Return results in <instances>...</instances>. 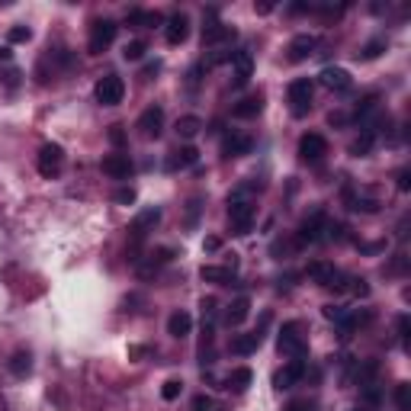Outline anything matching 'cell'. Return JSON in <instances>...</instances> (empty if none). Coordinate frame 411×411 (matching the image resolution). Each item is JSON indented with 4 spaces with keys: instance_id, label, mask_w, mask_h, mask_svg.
I'll list each match as a JSON object with an SVG mask.
<instances>
[{
    "instance_id": "2",
    "label": "cell",
    "mask_w": 411,
    "mask_h": 411,
    "mask_svg": "<svg viewBox=\"0 0 411 411\" xmlns=\"http://www.w3.org/2000/svg\"><path fill=\"white\" fill-rule=\"evenodd\" d=\"M277 347L283 357H289V360H302L308 350L306 337H302V328L299 321H286L283 328H279V337H277Z\"/></svg>"
},
{
    "instance_id": "18",
    "label": "cell",
    "mask_w": 411,
    "mask_h": 411,
    "mask_svg": "<svg viewBox=\"0 0 411 411\" xmlns=\"http://www.w3.org/2000/svg\"><path fill=\"white\" fill-rule=\"evenodd\" d=\"M254 74V58L248 49L235 52V62H231V77H235V87H244L248 81H251Z\"/></svg>"
},
{
    "instance_id": "36",
    "label": "cell",
    "mask_w": 411,
    "mask_h": 411,
    "mask_svg": "<svg viewBox=\"0 0 411 411\" xmlns=\"http://www.w3.org/2000/svg\"><path fill=\"white\" fill-rule=\"evenodd\" d=\"M373 141H376V135H373V132H363L360 139H357L354 145H350V151H354L357 158H360V154H369V148H373Z\"/></svg>"
},
{
    "instance_id": "46",
    "label": "cell",
    "mask_w": 411,
    "mask_h": 411,
    "mask_svg": "<svg viewBox=\"0 0 411 411\" xmlns=\"http://www.w3.org/2000/svg\"><path fill=\"white\" fill-rule=\"evenodd\" d=\"M408 331H411V321H408V315H402L398 318V335H402V341H408Z\"/></svg>"
},
{
    "instance_id": "25",
    "label": "cell",
    "mask_w": 411,
    "mask_h": 411,
    "mask_svg": "<svg viewBox=\"0 0 411 411\" xmlns=\"http://www.w3.org/2000/svg\"><path fill=\"white\" fill-rule=\"evenodd\" d=\"M251 379H254V373H251V369H248V366L231 369L228 376H225V389H228V392H248Z\"/></svg>"
},
{
    "instance_id": "43",
    "label": "cell",
    "mask_w": 411,
    "mask_h": 411,
    "mask_svg": "<svg viewBox=\"0 0 411 411\" xmlns=\"http://www.w3.org/2000/svg\"><path fill=\"white\" fill-rule=\"evenodd\" d=\"M344 312H347L344 306H325V318H328V321H341Z\"/></svg>"
},
{
    "instance_id": "37",
    "label": "cell",
    "mask_w": 411,
    "mask_h": 411,
    "mask_svg": "<svg viewBox=\"0 0 411 411\" xmlns=\"http://www.w3.org/2000/svg\"><path fill=\"white\" fill-rule=\"evenodd\" d=\"M180 392H183L180 379H168V383H164V389H161V395H164V402H174V398H180Z\"/></svg>"
},
{
    "instance_id": "10",
    "label": "cell",
    "mask_w": 411,
    "mask_h": 411,
    "mask_svg": "<svg viewBox=\"0 0 411 411\" xmlns=\"http://www.w3.org/2000/svg\"><path fill=\"white\" fill-rule=\"evenodd\" d=\"M161 222V209L158 206H148V209H141L139 216H135L132 228H129V235H132V248H139L141 241H145L148 231H154V225Z\"/></svg>"
},
{
    "instance_id": "22",
    "label": "cell",
    "mask_w": 411,
    "mask_h": 411,
    "mask_svg": "<svg viewBox=\"0 0 411 411\" xmlns=\"http://www.w3.org/2000/svg\"><path fill=\"white\" fill-rule=\"evenodd\" d=\"M199 277H202V283H216V286L235 283V270H231V267H202Z\"/></svg>"
},
{
    "instance_id": "35",
    "label": "cell",
    "mask_w": 411,
    "mask_h": 411,
    "mask_svg": "<svg viewBox=\"0 0 411 411\" xmlns=\"http://www.w3.org/2000/svg\"><path fill=\"white\" fill-rule=\"evenodd\" d=\"M199 308H202V325L212 328V321H216V312H219V302L209 296V299H202V302H199Z\"/></svg>"
},
{
    "instance_id": "15",
    "label": "cell",
    "mask_w": 411,
    "mask_h": 411,
    "mask_svg": "<svg viewBox=\"0 0 411 411\" xmlns=\"http://www.w3.org/2000/svg\"><path fill=\"white\" fill-rule=\"evenodd\" d=\"M251 151H254V139H251V135H244V132L225 135V141H222V154H225V158H244V154H251Z\"/></svg>"
},
{
    "instance_id": "13",
    "label": "cell",
    "mask_w": 411,
    "mask_h": 411,
    "mask_svg": "<svg viewBox=\"0 0 411 411\" xmlns=\"http://www.w3.org/2000/svg\"><path fill=\"white\" fill-rule=\"evenodd\" d=\"M321 228H325V216H321V212H312V216L299 225V231H296V244L306 248V244L321 241Z\"/></svg>"
},
{
    "instance_id": "29",
    "label": "cell",
    "mask_w": 411,
    "mask_h": 411,
    "mask_svg": "<svg viewBox=\"0 0 411 411\" xmlns=\"http://www.w3.org/2000/svg\"><path fill=\"white\" fill-rule=\"evenodd\" d=\"M174 129H177V135H180V139H196V135H199V129H202V119L199 116H180Z\"/></svg>"
},
{
    "instance_id": "23",
    "label": "cell",
    "mask_w": 411,
    "mask_h": 411,
    "mask_svg": "<svg viewBox=\"0 0 411 411\" xmlns=\"http://www.w3.org/2000/svg\"><path fill=\"white\" fill-rule=\"evenodd\" d=\"M260 110H264V97L260 93H254V97H244L241 103H235V119H254L260 116Z\"/></svg>"
},
{
    "instance_id": "3",
    "label": "cell",
    "mask_w": 411,
    "mask_h": 411,
    "mask_svg": "<svg viewBox=\"0 0 411 411\" xmlns=\"http://www.w3.org/2000/svg\"><path fill=\"white\" fill-rule=\"evenodd\" d=\"M254 216H257V206L251 199H238V196L228 199V225L235 235H248L254 225Z\"/></svg>"
},
{
    "instance_id": "5",
    "label": "cell",
    "mask_w": 411,
    "mask_h": 411,
    "mask_svg": "<svg viewBox=\"0 0 411 411\" xmlns=\"http://www.w3.org/2000/svg\"><path fill=\"white\" fill-rule=\"evenodd\" d=\"M93 97H97L100 106L122 103V97H126V84H122V77H119V74H103L97 81V87H93Z\"/></svg>"
},
{
    "instance_id": "14",
    "label": "cell",
    "mask_w": 411,
    "mask_h": 411,
    "mask_svg": "<svg viewBox=\"0 0 411 411\" xmlns=\"http://www.w3.org/2000/svg\"><path fill=\"white\" fill-rule=\"evenodd\" d=\"M315 45H318V39H315V35H308V33H302V35H296L293 42L286 45V58H289V62H306L308 55H315Z\"/></svg>"
},
{
    "instance_id": "16",
    "label": "cell",
    "mask_w": 411,
    "mask_h": 411,
    "mask_svg": "<svg viewBox=\"0 0 411 411\" xmlns=\"http://www.w3.org/2000/svg\"><path fill=\"white\" fill-rule=\"evenodd\" d=\"M164 35H168L170 45H183L190 39V16L187 13H174L164 23Z\"/></svg>"
},
{
    "instance_id": "19",
    "label": "cell",
    "mask_w": 411,
    "mask_h": 411,
    "mask_svg": "<svg viewBox=\"0 0 411 411\" xmlns=\"http://www.w3.org/2000/svg\"><path fill=\"white\" fill-rule=\"evenodd\" d=\"M196 161H199V151H196L193 145L174 148V151L168 154V170H187V168H193Z\"/></svg>"
},
{
    "instance_id": "41",
    "label": "cell",
    "mask_w": 411,
    "mask_h": 411,
    "mask_svg": "<svg viewBox=\"0 0 411 411\" xmlns=\"http://www.w3.org/2000/svg\"><path fill=\"white\" fill-rule=\"evenodd\" d=\"M116 202H122V206H132L135 202V190L132 187H122V190H116V196H112Z\"/></svg>"
},
{
    "instance_id": "51",
    "label": "cell",
    "mask_w": 411,
    "mask_h": 411,
    "mask_svg": "<svg viewBox=\"0 0 411 411\" xmlns=\"http://www.w3.org/2000/svg\"><path fill=\"white\" fill-rule=\"evenodd\" d=\"M350 411H366V408H363V405H360V408H350Z\"/></svg>"
},
{
    "instance_id": "1",
    "label": "cell",
    "mask_w": 411,
    "mask_h": 411,
    "mask_svg": "<svg viewBox=\"0 0 411 411\" xmlns=\"http://www.w3.org/2000/svg\"><path fill=\"white\" fill-rule=\"evenodd\" d=\"M306 273L321 286V289H331V293H344V289L350 286L347 273H341L335 264H328V260H312Z\"/></svg>"
},
{
    "instance_id": "17",
    "label": "cell",
    "mask_w": 411,
    "mask_h": 411,
    "mask_svg": "<svg viewBox=\"0 0 411 411\" xmlns=\"http://www.w3.org/2000/svg\"><path fill=\"white\" fill-rule=\"evenodd\" d=\"M100 168H103V174L112 177V180H126V177L132 174V161H129V154H106Z\"/></svg>"
},
{
    "instance_id": "26",
    "label": "cell",
    "mask_w": 411,
    "mask_h": 411,
    "mask_svg": "<svg viewBox=\"0 0 411 411\" xmlns=\"http://www.w3.org/2000/svg\"><path fill=\"white\" fill-rule=\"evenodd\" d=\"M190 331H193V318H190L187 312H174L168 318V335L170 337H187Z\"/></svg>"
},
{
    "instance_id": "33",
    "label": "cell",
    "mask_w": 411,
    "mask_h": 411,
    "mask_svg": "<svg viewBox=\"0 0 411 411\" xmlns=\"http://www.w3.org/2000/svg\"><path fill=\"white\" fill-rule=\"evenodd\" d=\"M376 106H379V97H376V93H369V97H363V100H360V106H357L354 116L360 119V122H366V116H369L373 110H376Z\"/></svg>"
},
{
    "instance_id": "27",
    "label": "cell",
    "mask_w": 411,
    "mask_h": 411,
    "mask_svg": "<svg viewBox=\"0 0 411 411\" xmlns=\"http://www.w3.org/2000/svg\"><path fill=\"white\" fill-rule=\"evenodd\" d=\"M161 13H154V10H129V26H141V29H154L161 26Z\"/></svg>"
},
{
    "instance_id": "11",
    "label": "cell",
    "mask_w": 411,
    "mask_h": 411,
    "mask_svg": "<svg viewBox=\"0 0 411 411\" xmlns=\"http://www.w3.org/2000/svg\"><path fill=\"white\" fill-rule=\"evenodd\" d=\"M139 129L145 139H161V132H164V110L161 106H148L139 116Z\"/></svg>"
},
{
    "instance_id": "47",
    "label": "cell",
    "mask_w": 411,
    "mask_h": 411,
    "mask_svg": "<svg viewBox=\"0 0 411 411\" xmlns=\"http://www.w3.org/2000/svg\"><path fill=\"white\" fill-rule=\"evenodd\" d=\"M286 411H315V405H312V402H293Z\"/></svg>"
},
{
    "instance_id": "39",
    "label": "cell",
    "mask_w": 411,
    "mask_h": 411,
    "mask_svg": "<svg viewBox=\"0 0 411 411\" xmlns=\"http://www.w3.org/2000/svg\"><path fill=\"white\" fill-rule=\"evenodd\" d=\"M7 39H10V42H29V39H33V33H29V26H13L7 33Z\"/></svg>"
},
{
    "instance_id": "32",
    "label": "cell",
    "mask_w": 411,
    "mask_h": 411,
    "mask_svg": "<svg viewBox=\"0 0 411 411\" xmlns=\"http://www.w3.org/2000/svg\"><path fill=\"white\" fill-rule=\"evenodd\" d=\"M145 52H148V45L141 42V39H132V42H126V49H122V58H126V62H141Z\"/></svg>"
},
{
    "instance_id": "42",
    "label": "cell",
    "mask_w": 411,
    "mask_h": 411,
    "mask_svg": "<svg viewBox=\"0 0 411 411\" xmlns=\"http://www.w3.org/2000/svg\"><path fill=\"white\" fill-rule=\"evenodd\" d=\"M193 411H216V402L209 395H196L193 398Z\"/></svg>"
},
{
    "instance_id": "28",
    "label": "cell",
    "mask_w": 411,
    "mask_h": 411,
    "mask_svg": "<svg viewBox=\"0 0 411 411\" xmlns=\"http://www.w3.org/2000/svg\"><path fill=\"white\" fill-rule=\"evenodd\" d=\"M170 260H174V251H170V248H158V251H151V254H148V264L141 267V277H151L158 267L170 264Z\"/></svg>"
},
{
    "instance_id": "44",
    "label": "cell",
    "mask_w": 411,
    "mask_h": 411,
    "mask_svg": "<svg viewBox=\"0 0 411 411\" xmlns=\"http://www.w3.org/2000/svg\"><path fill=\"white\" fill-rule=\"evenodd\" d=\"M398 190H402V193H408V190H411V168L398 170Z\"/></svg>"
},
{
    "instance_id": "45",
    "label": "cell",
    "mask_w": 411,
    "mask_h": 411,
    "mask_svg": "<svg viewBox=\"0 0 411 411\" xmlns=\"http://www.w3.org/2000/svg\"><path fill=\"white\" fill-rule=\"evenodd\" d=\"M110 141H112V145H122V141H126V132H122V126H112L110 129Z\"/></svg>"
},
{
    "instance_id": "4",
    "label": "cell",
    "mask_w": 411,
    "mask_h": 411,
    "mask_svg": "<svg viewBox=\"0 0 411 411\" xmlns=\"http://www.w3.org/2000/svg\"><path fill=\"white\" fill-rule=\"evenodd\" d=\"M286 97H289V110H293V116H308V110H312V97H315V81L312 77H299V81H293Z\"/></svg>"
},
{
    "instance_id": "31",
    "label": "cell",
    "mask_w": 411,
    "mask_h": 411,
    "mask_svg": "<svg viewBox=\"0 0 411 411\" xmlns=\"http://www.w3.org/2000/svg\"><path fill=\"white\" fill-rule=\"evenodd\" d=\"M344 196H347V202H350V209H354V212H366V216H369V212H379V202L369 199V196H357L354 190H347Z\"/></svg>"
},
{
    "instance_id": "50",
    "label": "cell",
    "mask_w": 411,
    "mask_h": 411,
    "mask_svg": "<svg viewBox=\"0 0 411 411\" xmlns=\"http://www.w3.org/2000/svg\"><path fill=\"white\" fill-rule=\"evenodd\" d=\"M0 62H10V49H7V45L0 49Z\"/></svg>"
},
{
    "instance_id": "30",
    "label": "cell",
    "mask_w": 411,
    "mask_h": 411,
    "mask_svg": "<svg viewBox=\"0 0 411 411\" xmlns=\"http://www.w3.org/2000/svg\"><path fill=\"white\" fill-rule=\"evenodd\" d=\"M10 373H13V376H29V373H33V357L26 354V350H16L13 357H10Z\"/></svg>"
},
{
    "instance_id": "7",
    "label": "cell",
    "mask_w": 411,
    "mask_h": 411,
    "mask_svg": "<svg viewBox=\"0 0 411 411\" xmlns=\"http://www.w3.org/2000/svg\"><path fill=\"white\" fill-rule=\"evenodd\" d=\"M209 26H202V49H219V45H228L235 39V26L228 23H216V13L209 10Z\"/></svg>"
},
{
    "instance_id": "34",
    "label": "cell",
    "mask_w": 411,
    "mask_h": 411,
    "mask_svg": "<svg viewBox=\"0 0 411 411\" xmlns=\"http://www.w3.org/2000/svg\"><path fill=\"white\" fill-rule=\"evenodd\" d=\"M395 405H398V411H411V386L408 383L395 386Z\"/></svg>"
},
{
    "instance_id": "9",
    "label": "cell",
    "mask_w": 411,
    "mask_h": 411,
    "mask_svg": "<svg viewBox=\"0 0 411 411\" xmlns=\"http://www.w3.org/2000/svg\"><path fill=\"white\" fill-rule=\"evenodd\" d=\"M325 154H328L325 135L308 132V135H302V139H299V158L306 161V164H321V161H325Z\"/></svg>"
},
{
    "instance_id": "40",
    "label": "cell",
    "mask_w": 411,
    "mask_h": 411,
    "mask_svg": "<svg viewBox=\"0 0 411 411\" xmlns=\"http://www.w3.org/2000/svg\"><path fill=\"white\" fill-rule=\"evenodd\" d=\"M350 293L354 296H360V299H366L369 296V286H366V279H357V277H350V286H347Z\"/></svg>"
},
{
    "instance_id": "6",
    "label": "cell",
    "mask_w": 411,
    "mask_h": 411,
    "mask_svg": "<svg viewBox=\"0 0 411 411\" xmlns=\"http://www.w3.org/2000/svg\"><path fill=\"white\" fill-rule=\"evenodd\" d=\"M116 33H119V26L112 20H97V23H93V29H91L87 52H91V55H103V52L116 42Z\"/></svg>"
},
{
    "instance_id": "8",
    "label": "cell",
    "mask_w": 411,
    "mask_h": 411,
    "mask_svg": "<svg viewBox=\"0 0 411 411\" xmlns=\"http://www.w3.org/2000/svg\"><path fill=\"white\" fill-rule=\"evenodd\" d=\"M64 168V148L55 145V141H49V145H42V151H39V174L42 177H58Z\"/></svg>"
},
{
    "instance_id": "38",
    "label": "cell",
    "mask_w": 411,
    "mask_h": 411,
    "mask_svg": "<svg viewBox=\"0 0 411 411\" xmlns=\"http://www.w3.org/2000/svg\"><path fill=\"white\" fill-rule=\"evenodd\" d=\"M383 49H386V39H373V42H366V45H363L360 58H363V62H369V58H376Z\"/></svg>"
},
{
    "instance_id": "12",
    "label": "cell",
    "mask_w": 411,
    "mask_h": 411,
    "mask_svg": "<svg viewBox=\"0 0 411 411\" xmlns=\"http://www.w3.org/2000/svg\"><path fill=\"white\" fill-rule=\"evenodd\" d=\"M302 376H306V363H302V360H289V363H286V366L277 373V376H273V389H277V392L293 389V386L299 383Z\"/></svg>"
},
{
    "instance_id": "20",
    "label": "cell",
    "mask_w": 411,
    "mask_h": 411,
    "mask_svg": "<svg viewBox=\"0 0 411 411\" xmlns=\"http://www.w3.org/2000/svg\"><path fill=\"white\" fill-rule=\"evenodd\" d=\"M260 341H264V335H260V331H248V335H235V337H231V354L248 357V354H254V350L260 347Z\"/></svg>"
},
{
    "instance_id": "24",
    "label": "cell",
    "mask_w": 411,
    "mask_h": 411,
    "mask_svg": "<svg viewBox=\"0 0 411 411\" xmlns=\"http://www.w3.org/2000/svg\"><path fill=\"white\" fill-rule=\"evenodd\" d=\"M248 315H251V299H248V296H238V299L228 306V312H225V321H228L231 328H238Z\"/></svg>"
},
{
    "instance_id": "21",
    "label": "cell",
    "mask_w": 411,
    "mask_h": 411,
    "mask_svg": "<svg viewBox=\"0 0 411 411\" xmlns=\"http://www.w3.org/2000/svg\"><path fill=\"white\" fill-rule=\"evenodd\" d=\"M321 84L328 87V91H350V74L344 68H325L321 71Z\"/></svg>"
},
{
    "instance_id": "49",
    "label": "cell",
    "mask_w": 411,
    "mask_h": 411,
    "mask_svg": "<svg viewBox=\"0 0 411 411\" xmlns=\"http://www.w3.org/2000/svg\"><path fill=\"white\" fill-rule=\"evenodd\" d=\"M148 350L145 347H129V357H132V360H139V357H145Z\"/></svg>"
},
{
    "instance_id": "48",
    "label": "cell",
    "mask_w": 411,
    "mask_h": 411,
    "mask_svg": "<svg viewBox=\"0 0 411 411\" xmlns=\"http://www.w3.org/2000/svg\"><path fill=\"white\" fill-rule=\"evenodd\" d=\"M202 248H206V251H219V248H222V241L212 235V238H206V244H202Z\"/></svg>"
}]
</instances>
